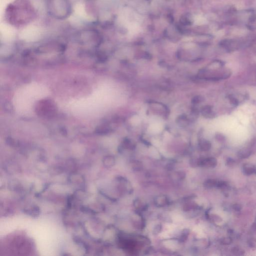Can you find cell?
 I'll list each match as a JSON object with an SVG mask.
<instances>
[{"label": "cell", "instance_id": "cell-12", "mask_svg": "<svg viewBox=\"0 0 256 256\" xmlns=\"http://www.w3.org/2000/svg\"><path fill=\"white\" fill-rule=\"evenodd\" d=\"M166 228L168 229V230L169 231H172L173 230H174V229L176 228V226L174 224H169L166 225Z\"/></svg>", "mask_w": 256, "mask_h": 256}, {"label": "cell", "instance_id": "cell-14", "mask_svg": "<svg viewBox=\"0 0 256 256\" xmlns=\"http://www.w3.org/2000/svg\"><path fill=\"white\" fill-rule=\"evenodd\" d=\"M160 236L161 237L164 238H169V234H168L166 232H163V233H162L160 235Z\"/></svg>", "mask_w": 256, "mask_h": 256}, {"label": "cell", "instance_id": "cell-15", "mask_svg": "<svg viewBox=\"0 0 256 256\" xmlns=\"http://www.w3.org/2000/svg\"><path fill=\"white\" fill-rule=\"evenodd\" d=\"M166 245L169 248H173L175 247L174 244L172 242H169L168 243H166Z\"/></svg>", "mask_w": 256, "mask_h": 256}, {"label": "cell", "instance_id": "cell-4", "mask_svg": "<svg viewBox=\"0 0 256 256\" xmlns=\"http://www.w3.org/2000/svg\"><path fill=\"white\" fill-rule=\"evenodd\" d=\"M176 121L179 125L183 127H187L189 124V119L187 116L185 115H182L179 116L177 119Z\"/></svg>", "mask_w": 256, "mask_h": 256}, {"label": "cell", "instance_id": "cell-3", "mask_svg": "<svg viewBox=\"0 0 256 256\" xmlns=\"http://www.w3.org/2000/svg\"><path fill=\"white\" fill-rule=\"evenodd\" d=\"M243 172L247 176H250L254 174L256 172V169L254 166L250 164H246L243 168Z\"/></svg>", "mask_w": 256, "mask_h": 256}, {"label": "cell", "instance_id": "cell-10", "mask_svg": "<svg viewBox=\"0 0 256 256\" xmlns=\"http://www.w3.org/2000/svg\"><path fill=\"white\" fill-rule=\"evenodd\" d=\"M201 146L203 148L205 149H209L211 147V143L206 140H202L201 142Z\"/></svg>", "mask_w": 256, "mask_h": 256}, {"label": "cell", "instance_id": "cell-16", "mask_svg": "<svg viewBox=\"0 0 256 256\" xmlns=\"http://www.w3.org/2000/svg\"><path fill=\"white\" fill-rule=\"evenodd\" d=\"M233 209L236 210V211H239L241 209V207L240 205L238 204H235L233 206Z\"/></svg>", "mask_w": 256, "mask_h": 256}, {"label": "cell", "instance_id": "cell-1", "mask_svg": "<svg viewBox=\"0 0 256 256\" xmlns=\"http://www.w3.org/2000/svg\"><path fill=\"white\" fill-rule=\"evenodd\" d=\"M48 10L52 17L63 20L70 15L72 6L69 0H48Z\"/></svg>", "mask_w": 256, "mask_h": 256}, {"label": "cell", "instance_id": "cell-11", "mask_svg": "<svg viewBox=\"0 0 256 256\" xmlns=\"http://www.w3.org/2000/svg\"><path fill=\"white\" fill-rule=\"evenodd\" d=\"M221 243L223 245H230L232 243V239L229 237L223 238L221 241Z\"/></svg>", "mask_w": 256, "mask_h": 256}, {"label": "cell", "instance_id": "cell-6", "mask_svg": "<svg viewBox=\"0 0 256 256\" xmlns=\"http://www.w3.org/2000/svg\"><path fill=\"white\" fill-rule=\"evenodd\" d=\"M228 99L230 102L234 106H238L239 104V101L238 100V99L233 95H228Z\"/></svg>", "mask_w": 256, "mask_h": 256}, {"label": "cell", "instance_id": "cell-5", "mask_svg": "<svg viewBox=\"0 0 256 256\" xmlns=\"http://www.w3.org/2000/svg\"><path fill=\"white\" fill-rule=\"evenodd\" d=\"M204 101V98L203 97L200 95H197L196 96L194 97L192 99V103L194 105L196 104H200Z\"/></svg>", "mask_w": 256, "mask_h": 256}, {"label": "cell", "instance_id": "cell-2", "mask_svg": "<svg viewBox=\"0 0 256 256\" xmlns=\"http://www.w3.org/2000/svg\"><path fill=\"white\" fill-rule=\"evenodd\" d=\"M201 113L206 118L212 119L215 117V113L213 110V107L211 106H205L201 110Z\"/></svg>", "mask_w": 256, "mask_h": 256}, {"label": "cell", "instance_id": "cell-8", "mask_svg": "<svg viewBox=\"0 0 256 256\" xmlns=\"http://www.w3.org/2000/svg\"><path fill=\"white\" fill-rule=\"evenodd\" d=\"M232 251L233 253L236 255H242L245 252V251L241 248L238 247H234L232 249Z\"/></svg>", "mask_w": 256, "mask_h": 256}, {"label": "cell", "instance_id": "cell-9", "mask_svg": "<svg viewBox=\"0 0 256 256\" xmlns=\"http://www.w3.org/2000/svg\"><path fill=\"white\" fill-rule=\"evenodd\" d=\"M248 245L251 248H256V239L251 238L248 241Z\"/></svg>", "mask_w": 256, "mask_h": 256}, {"label": "cell", "instance_id": "cell-7", "mask_svg": "<svg viewBox=\"0 0 256 256\" xmlns=\"http://www.w3.org/2000/svg\"><path fill=\"white\" fill-rule=\"evenodd\" d=\"M251 153V151L248 149H244L240 151L239 157L242 158H247L250 155Z\"/></svg>", "mask_w": 256, "mask_h": 256}, {"label": "cell", "instance_id": "cell-13", "mask_svg": "<svg viewBox=\"0 0 256 256\" xmlns=\"http://www.w3.org/2000/svg\"><path fill=\"white\" fill-rule=\"evenodd\" d=\"M173 219L176 221H180L182 220V218L181 216L180 215H175L174 216Z\"/></svg>", "mask_w": 256, "mask_h": 256}]
</instances>
